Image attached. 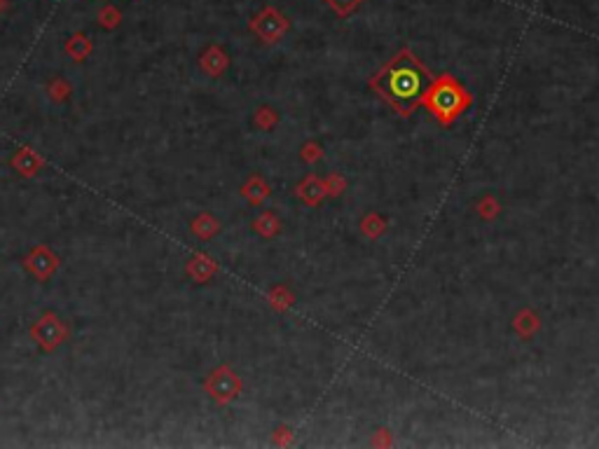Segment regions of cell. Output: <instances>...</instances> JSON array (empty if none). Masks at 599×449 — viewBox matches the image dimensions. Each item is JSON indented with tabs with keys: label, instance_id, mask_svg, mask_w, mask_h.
Segmentation results:
<instances>
[{
	"label": "cell",
	"instance_id": "8",
	"mask_svg": "<svg viewBox=\"0 0 599 449\" xmlns=\"http://www.w3.org/2000/svg\"><path fill=\"white\" fill-rule=\"evenodd\" d=\"M215 272H218L215 260L204 255V253H194V255L187 260V264H185V274L192 281H197V283H206V281L211 279Z\"/></svg>",
	"mask_w": 599,
	"mask_h": 449
},
{
	"label": "cell",
	"instance_id": "9",
	"mask_svg": "<svg viewBox=\"0 0 599 449\" xmlns=\"http://www.w3.org/2000/svg\"><path fill=\"white\" fill-rule=\"evenodd\" d=\"M199 66H201V70H204L206 75L220 77V75L227 70V66H229V56L222 52L218 45H211L208 49H204V52H201Z\"/></svg>",
	"mask_w": 599,
	"mask_h": 449
},
{
	"label": "cell",
	"instance_id": "3",
	"mask_svg": "<svg viewBox=\"0 0 599 449\" xmlns=\"http://www.w3.org/2000/svg\"><path fill=\"white\" fill-rule=\"evenodd\" d=\"M31 340L38 344L45 354L57 351L61 344L68 340V326L66 321L54 311H45L40 319L31 326Z\"/></svg>",
	"mask_w": 599,
	"mask_h": 449
},
{
	"label": "cell",
	"instance_id": "16",
	"mask_svg": "<svg viewBox=\"0 0 599 449\" xmlns=\"http://www.w3.org/2000/svg\"><path fill=\"white\" fill-rule=\"evenodd\" d=\"M253 227H255L257 234H262V236H274L276 232H278V227H281V222H278V217H276L274 213H269V210H267V213H262V215L253 222Z\"/></svg>",
	"mask_w": 599,
	"mask_h": 449
},
{
	"label": "cell",
	"instance_id": "14",
	"mask_svg": "<svg viewBox=\"0 0 599 449\" xmlns=\"http://www.w3.org/2000/svg\"><path fill=\"white\" fill-rule=\"evenodd\" d=\"M71 94H73V84L68 82L66 77H52V82L47 84V96H50L54 103L68 101Z\"/></svg>",
	"mask_w": 599,
	"mask_h": 449
},
{
	"label": "cell",
	"instance_id": "4",
	"mask_svg": "<svg viewBox=\"0 0 599 449\" xmlns=\"http://www.w3.org/2000/svg\"><path fill=\"white\" fill-rule=\"evenodd\" d=\"M204 391L208 393V396H211L213 403L227 405L241 393V379L236 377V372L232 368L220 365V368H215L211 375L206 377Z\"/></svg>",
	"mask_w": 599,
	"mask_h": 449
},
{
	"label": "cell",
	"instance_id": "7",
	"mask_svg": "<svg viewBox=\"0 0 599 449\" xmlns=\"http://www.w3.org/2000/svg\"><path fill=\"white\" fill-rule=\"evenodd\" d=\"M10 166L15 168L19 175H24V178H33V175H38L40 171H43L45 159L40 157V154L33 150V147L22 145V147H17L15 154H12Z\"/></svg>",
	"mask_w": 599,
	"mask_h": 449
},
{
	"label": "cell",
	"instance_id": "5",
	"mask_svg": "<svg viewBox=\"0 0 599 449\" xmlns=\"http://www.w3.org/2000/svg\"><path fill=\"white\" fill-rule=\"evenodd\" d=\"M290 28V21L276 7H264L260 14L250 19V31L264 42H278V38Z\"/></svg>",
	"mask_w": 599,
	"mask_h": 449
},
{
	"label": "cell",
	"instance_id": "12",
	"mask_svg": "<svg viewBox=\"0 0 599 449\" xmlns=\"http://www.w3.org/2000/svg\"><path fill=\"white\" fill-rule=\"evenodd\" d=\"M64 49H66V54L71 56L73 61H78V63L87 61L89 54H92V40H89L85 33H75V35H71V38L66 40Z\"/></svg>",
	"mask_w": 599,
	"mask_h": 449
},
{
	"label": "cell",
	"instance_id": "21",
	"mask_svg": "<svg viewBox=\"0 0 599 449\" xmlns=\"http://www.w3.org/2000/svg\"><path fill=\"white\" fill-rule=\"evenodd\" d=\"M302 157L307 159V161H314V159L321 157V152H318L316 145H304V147H302Z\"/></svg>",
	"mask_w": 599,
	"mask_h": 449
},
{
	"label": "cell",
	"instance_id": "20",
	"mask_svg": "<svg viewBox=\"0 0 599 449\" xmlns=\"http://www.w3.org/2000/svg\"><path fill=\"white\" fill-rule=\"evenodd\" d=\"M269 300H271V304H274L276 309H283V307H288L292 302V295L285 293L283 288H276V290H271Z\"/></svg>",
	"mask_w": 599,
	"mask_h": 449
},
{
	"label": "cell",
	"instance_id": "11",
	"mask_svg": "<svg viewBox=\"0 0 599 449\" xmlns=\"http://www.w3.org/2000/svg\"><path fill=\"white\" fill-rule=\"evenodd\" d=\"M190 229H192L194 236L201 239V241H208V239H213L220 232V222L215 220L211 213H199L190 222Z\"/></svg>",
	"mask_w": 599,
	"mask_h": 449
},
{
	"label": "cell",
	"instance_id": "22",
	"mask_svg": "<svg viewBox=\"0 0 599 449\" xmlns=\"http://www.w3.org/2000/svg\"><path fill=\"white\" fill-rule=\"evenodd\" d=\"M10 7V0H0V12H5Z\"/></svg>",
	"mask_w": 599,
	"mask_h": 449
},
{
	"label": "cell",
	"instance_id": "17",
	"mask_svg": "<svg viewBox=\"0 0 599 449\" xmlns=\"http://www.w3.org/2000/svg\"><path fill=\"white\" fill-rule=\"evenodd\" d=\"M328 3V7L335 14H339V17H349V14H354L361 7V3L363 0H325Z\"/></svg>",
	"mask_w": 599,
	"mask_h": 449
},
{
	"label": "cell",
	"instance_id": "6",
	"mask_svg": "<svg viewBox=\"0 0 599 449\" xmlns=\"http://www.w3.org/2000/svg\"><path fill=\"white\" fill-rule=\"evenodd\" d=\"M22 264H24V269L29 272L31 276H36L38 281H50L52 274L59 269L61 260L59 255H54L50 246L40 243V246H33V248L26 253Z\"/></svg>",
	"mask_w": 599,
	"mask_h": 449
},
{
	"label": "cell",
	"instance_id": "19",
	"mask_svg": "<svg viewBox=\"0 0 599 449\" xmlns=\"http://www.w3.org/2000/svg\"><path fill=\"white\" fill-rule=\"evenodd\" d=\"M253 122H255L257 129H271V126L276 124V112L271 108H260L255 112Z\"/></svg>",
	"mask_w": 599,
	"mask_h": 449
},
{
	"label": "cell",
	"instance_id": "18",
	"mask_svg": "<svg viewBox=\"0 0 599 449\" xmlns=\"http://www.w3.org/2000/svg\"><path fill=\"white\" fill-rule=\"evenodd\" d=\"M513 326L518 328L525 337H529L536 328H539V319H536V314H532V311H522L518 319H515Z\"/></svg>",
	"mask_w": 599,
	"mask_h": 449
},
{
	"label": "cell",
	"instance_id": "15",
	"mask_svg": "<svg viewBox=\"0 0 599 449\" xmlns=\"http://www.w3.org/2000/svg\"><path fill=\"white\" fill-rule=\"evenodd\" d=\"M96 21H99L101 28H106V31H113V28L120 26L122 21V12L117 10L115 5H103L99 14H96Z\"/></svg>",
	"mask_w": 599,
	"mask_h": 449
},
{
	"label": "cell",
	"instance_id": "13",
	"mask_svg": "<svg viewBox=\"0 0 599 449\" xmlns=\"http://www.w3.org/2000/svg\"><path fill=\"white\" fill-rule=\"evenodd\" d=\"M241 194L246 196L250 203H255V206H257V203H262V199H267V196H269V185L262 178L253 175V178H250L246 185L241 187Z\"/></svg>",
	"mask_w": 599,
	"mask_h": 449
},
{
	"label": "cell",
	"instance_id": "10",
	"mask_svg": "<svg viewBox=\"0 0 599 449\" xmlns=\"http://www.w3.org/2000/svg\"><path fill=\"white\" fill-rule=\"evenodd\" d=\"M325 192H328V189H325V185L323 182H318V178L316 175H309L307 180H302L297 185V196L300 199H302L304 203H309V206H314V203H318L325 196Z\"/></svg>",
	"mask_w": 599,
	"mask_h": 449
},
{
	"label": "cell",
	"instance_id": "2",
	"mask_svg": "<svg viewBox=\"0 0 599 449\" xmlns=\"http://www.w3.org/2000/svg\"><path fill=\"white\" fill-rule=\"evenodd\" d=\"M471 94L459 84L452 75H443L440 80L431 82V87L424 96V103L433 112L438 122L450 124L462 115V112L471 105Z\"/></svg>",
	"mask_w": 599,
	"mask_h": 449
},
{
	"label": "cell",
	"instance_id": "1",
	"mask_svg": "<svg viewBox=\"0 0 599 449\" xmlns=\"http://www.w3.org/2000/svg\"><path fill=\"white\" fill-rule=\"evenodd\" d=\"M431 82L433 77L429 75V70L408 49H403L379 70L372 80V87L386 103L393 105V110H398L401 115H410L424 101Z\"/></svg>",
	"mask_w": 599,
	"mask_h": 449
}]
</instances>
